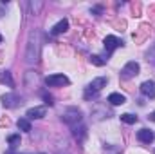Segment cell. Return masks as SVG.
Here are the masks:
<instances>
[{"instance_id":"obj_9","label":"cell","mask_w":155,"mask_h":154,"mask_svg":"<svg viewBox=\"0 0 155 154\" xmlns=\"http://www.w3.org/2000/svg\"><path fill=\"white\" fill-rule=\"evenodd\" d=\"M137 140L143 142V143H152V142L155 140V134L150 131V129H141V131L137 132Z\"/></svg>"},{"instance_id":"obj_14","label":"cell","mask_w":155,"mask_h":154,"mask_svg":"<svg viewBox=\"0 0 155 154\" xmlns=\"http://www.w3.org/2000/svg\"><path fill=\"white\" fill-rule=\"evenodd\" d=\"M7 143H9L11 151L16 149V147L20 145V134H11V136H7Z\"/></svg>"},{"instance_id":"obj_1","label":"cell","mask_w":155,"mask_h":154,"mask_svg":"<svg viewBox=\"0 0 155 154\" xmlns=\"http://www.w3.org/2000/svg\"><path fill=\"white\" fill-rule=\"evenodd\" d=\"M40 47H41V42H40V33L35 31L31 33L29 42H27V51H25V62L29 65L36 64L40 60Z\"/></svg>"},{"instance_id":"obj_21","label":"cell","mask_w":155,"mask_h":154,"mask_svg":"<svg viewBox=\"0 0 155 154\" xmlns=\"http://www.w3.org/2000/svg\"><path fill=\"white\" fill-rule=\"evenodd\" d=\"M0 44H2V35H0Z\"/></svg>"},{"instance_id":"obj_5","label":"cell","mask_w":155,"mask_h":154,"mask_svg":"<svg viewBox=\"0 0 155 154\" xmlns=\"http://www.w3.org/2000/svg\"><path fill=\"white\" fill-rule=\"evenodd\" d=\"M63 120L69 123V125H74L76 121H81V113L78 109H67L63 113Z\"/></svg>"},{"instance_id":"obj_20","label":"cell","mask_w":155,"mask_h":154,"mask_svg":"<svg viewBox=\"0 0 155 154\" xmlns=\"http://www.w3.org/2000/svg\"><path fill=\"white\" fill-rule=\"evenodd\" d=\"M5 154H15V152H13V151H7V152H5Z\"/></svg>"},{"instance_id":"obj_3","label":"cell","mask_w":155,"mask_h":154,"mask_svg":"<svg viewBox=\"0 0 155 154\" xmlns=\"http://www.w3.org/2000/svg\"><path fill=\"white\" fill-rule=\"evenodd\" d=\"M45 83L49 87H63V85H69V78L65 75H51V76L45 78Z\"/></svg>"},{"instance_id":"obj_19","label":"cell","mask_w":155,"mask_h":154,"mask_svg":"<svg viewBox=\"0 0 155 154\" xmlns=\"http://www.w3.org/2000/svg\"><path fill=\"white\" fill-rule=\"evenodd\" d=\"M150 120H152V121H155V111L152 113V114H150Z\"/></svg>"},{"instance_id":"obj_2","label":"cell","mask_w":155,"mask_h":154,"mask_svg":"<svg viewBox=\"0 0 155 154\" xmlns=\"http://www.w3.org/2000/svg\"><path fill=\"white\" fill-rule=\"evenodd\" d=\"M107 83H108V78H105V76H99V78H96V80H92V83L85 91V98H90V96L97 94L103 87H107Z\"/></svg>"},{"instance_id":"obj_10","label":"cell","mask_w":155,"mask_h":154,"mask_svg":"<svg viewBox=\"0 0 155 154\" xmlns=\"http://www.w3.org/2000/svg\"><path fill=\"white\" fill-rule=\"evenodd\" d=\"M47 114V109L45 107H33V109H29L27 111V118H35V120H40V118H43V116Z\"/></svg>"},{"instance_id":"obj_17","label":"cell","mask_w":155,"mask_h":154,"mask_svg":"<svg viewBox=\"0 0 155 154\" xmlns=\"http://www.w3.org/2000/svg\"><path fill=\"white\" fill-rule=\"evenodd\" d=\"M90 62H92L94 65H105V60H101V56H97V54L90 56Z\"/></svg>"},{"instance_id":"obj_11","label":"cell","mask_w":155,"mask_h":154,"mask_svg":"<svg viewBox=\"0 0 155 154\" xmlns=\"http://www.w3.org/2000/svg\"><path fill=\"white\" fill-rule=\"evenodd\" d=\"M67 29H69V22L63 18V20H60V22L51 29V33H52V35H61V33H65Z\"/></svg>"},{"instance_id":"obj_18","label":"cell","mask_w":155,"mask_h":154,"mask_svg":"<svg viewBox=\"0 0 155 154\" xmlns=\"http://www.w3.org/2000/svg\"><path fill=\"white\" fill-rule=\"evenodd\" d=\"M43 98H45V103H49V105H52V98H51V96H47V94H43Z\"/></svg>"},{"instance_id":"obj_12","label":"cell","mask_w":155,"mask_h":154,"mask_svg":"<svg viewBox=\"0 0 155 154\" xmlns=\"http://www.w3.org/2000/svg\"><path fill=\"white\" fill-rule=\"evenodd\" d=\"M108 102H110L112 105H123V103L126 102V98H124V94H121V93H112V94H108Z\"/></svg>"},{"instance_id":"obj_8","label":"cell","mask_w":155,"mask_h":154,"mask_svg":"<svg viewBox=\"0 0 155 154\" xmlns=\"http://www.w3.org/2000/svg\"><path fill=\"white\" fill-rule=\"evenodd\" d=\"M141 93L148 98H155V83L152 80H146L141 83Z\"/></svg>"},{"instance_id":"obj_16","label":"cell","mask_w":155,"mask_h":154,"mask_svg":"<svg viewBox=\"0 0 155 154\" xmlns=\"http://www.w3.org/2000/svg\"><path fill=\"white\" fill-rule=\"evenodd\" d=\"M121 121H124V123L132 125V123H135V121H137V116L130 114V113H124V114H121Z\"/></svg>"},{"instance_id":"obj_4","label":"cell","mask_w":155,"mask_h":154,"mask_svg":"<svg viewBox=\"0 0 155 154\" xmlns=\"http://www.w3.org/2000/svg\"><path fill=\"white\" fill-rule=\"evenodd\" d=\"M139 64L137 62H128L123 69H121V76L124 78V80H128V78H134L139 75Z\"/></svg>"},{"instance_id":"obj_6","label":"cell","mask_w":155,"mask_h":154,"mask_svg":"<svg viewBox=\"0 0 155 154\" xmlns=\"http://www.w3.org/2000/svg\"><path fill=\"white\" fill-rule=\"evenodd\" d=\"M2 103H4V107H16L20 103V96L16 93H7L2 96Z\"/></svg>"},{"instance_id":"obj_13","label":"cell","mask_w":155,"mask_h":154,"mask_svg":"<svg viewBox=\"0 0 155 154\" xmlns=\"http://www.w3.org/2000/svg\"><path fill=\"white\" fill-rule=\"evenodd\" d=\"M16 125H18V129H20V131H25V132H29V131H31V121H29L27 118H20V120L16 121Z\"/></svg>"},{"instance_id":"obj_7","label":"cell","mask_w":155,"mask_h":154,"mask_svg":"<svg viewBox=\"0 0 155 154\" xmlns=\"http://www.w3.org/2000/svg\"><path fill=\"white\" fill-rule=\"evenodd\" d=\"M119 45H123V42H121V38H117L114 35H108V37L105 38V49H107V53H112V51L117 49Z\"/></svg>"},{"instance_id":"obj_15","label":"cell","mask_w":155,"mask_h":154,"mask_svg":"<svg viewBox=\"0 0 155 154\" xmlns=\"http://www.w3.org/2000/svg\"><path fill=\"white\" fill-rule=\"evenodd\" d=\"M0 82H2V83H7L9 87L15 85V82H13V78H11V73H9V71H2V75H0Z\"/></svg>"}]
</instances>
